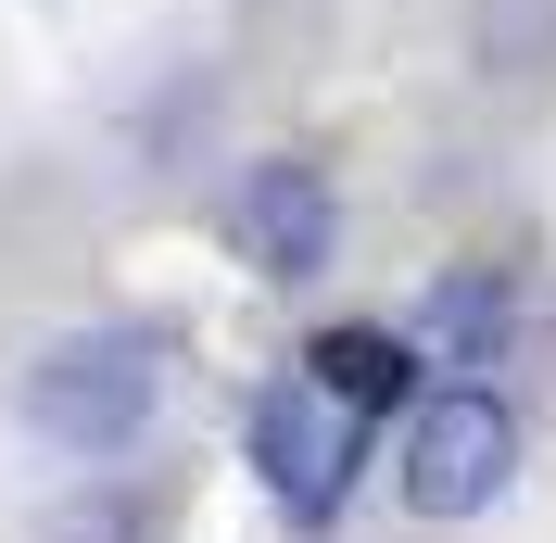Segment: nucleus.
<instances>
[{"mask_svg":"<svg viewBox=\"0 0 556 543\" xmlns=\"http://www.w3.org/2000/svg\"><path fill=\"white\" fill-rule=\"evenodd\" d=\"M165 405V341L152 329H64L26 367V430L64 455H127Z\"/></svg>","mask_w":556,"mask_h":543,"instance_id":"nucleus-1","label":"nucleus"},{"mask_svg":"<svg viewBox=\"0 0 556 543\" xmlns=\"http://www.w3.org/2000/svg\"><path fill=\"white\" fill-rule=\"evenodd\" d=\"M241 455H253V480H266V506L291 518V531H329L342 493H354V468H367V417H354L342 392H316L304 367H278L241 405Z\"/></svg>","mask_w":556,"mask_h":543,"instance_id":"nucleus-2","label":"nucleus"},{"mask_svg":"<svg viewBox=\"0 0 556 543\" xmlns=\"http://www.w3.org/2000/svg\"><path fill=\"white\" fill-rule=\"evenodd\" d=\"M392 480H405V506L430 518V531L506 506V480H519V417H506V392H493V379H443V392H417Z\"/></svg>","mask_w":556,"mask_h":543,"instance_id":"nucleus-3","label":"nucleus"},{"mask_svg":"<svg viewBox=\"0 0 556 543\" xmlns=\"http://www.w3.org/2000/svg\"><path fill=\"white\" fill-rule=\"evenodd\" d=\"M329 240H342V203H329V177H316L304 152H266V165H241V190H228V253H241L253 278L304 291V278L329 266Z\"/></svg>","mask_w":556,"mask_h":543,"instance_id":"nucleus-4","label":"nucleus"},{"mask_svg":"<svg viewBox=\"0 0 556 543\" xmlns=\"http://www.w3.org/2000/svg\"><path fill=\"white\" fill-rule=\"evenodd\" d=\"M304 379H316V392H342V405L380 430L392 405H417V341H405V329H316V341H304Z\"/></svg>","mask_w":556,"mask_h":543,"instance_id":"nucleus-5","label":"nucleus"},{"mask_svg":"<svg viewBox=\"0 0 556 543\" xmlns=\"http://www.w3.org/2000/svg\"><path fill=\"white\" fill-rule=\"evenodd\" d=\"M468 51H481V76H544L556 64V0H468Z\"/></svg>","mask_w":556,"mask_h":543,"instance_id":"nucleus-6","label":"nucleus"},{"mask_svg":"<svg viewBox=\"0 0 556 543\" xmlns=\"http://www.w3.org/2000/svg\"><path fill=\"white\" fill-rule=\"evenodd\" d=\"M38 543H152V506H139L127 480H89V493H64V506L38 518Z\"/></svg>","mask_w":556,"mask_h":543,"instance_id":"nucleus-7","label":"nucleus"},{"mask_svg":"<svg viewBox=\"0 0 556 543\" xmlns=\"http://www.w3.org/2000/svg\"><path fill=\"white\" fill-rule=\"evenodd\" d=\"M493 278H443V291H430V316H417V329L443 341V354H468V367H481V341H493Z\"/></svg>","mask_w":556,"mask_h":543,"instance_id":"nucleus-8","label":"nucleus"}]
</instances>
